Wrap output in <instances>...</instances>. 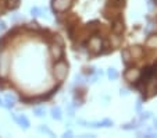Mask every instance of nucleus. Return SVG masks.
Listing matches in <instances>:
<instances>
[{
	"label": "nucleus",
	"mask_w": 157,
	"mask_h": 138,
	"mask_svg": "<svg viewBox=\"0 0 157 138\" xmlns=\"http://www.w3.org/2000/svg\"><path fill=\"white\" fill-rule=\"evenodd\" d=\"M53 75L57 81H64L68 75V63L64 60H56L53 66Z\"/></svg>",
	"instance_id": "obj_1"
},
{
	"label": "nucleus",
	"mask_w": 157,
	"mask_h": 138,
	"mask_svg": "<svg viewBox=\"0 0 157 138\" xmlns=\"http://www.w3.org/2000/svg\"><path fill=\"white\" fill-rule=\"evenodd\" d=\"M86 49L89 53L92 54H99L103 50V39L99 35H93L92 38H89L88 43H86Z\"/></svg>",
	"instance_id": "obj_2"
},
{
	"label": "nucleus",
	"mask_w": 157,
	"mask_h": 138,
	"mask_svg": "<svg viewBox=\"0 0 157 138\" xmlns=\"http://www.w3.org/2000/svg\"><path fill=\"white\" fill-rule=\"evenodd\" d=\"M74 0H52V9L54 13H64L72 6Z\"/></svg>",
	"instance_id": "obj_3"
},
{
	"label": "nucleus",
	"mask_w": 157,
	"mask_h": 138,
	"mask_svg": "<svg viewBox=\"0 0 157 138\" xmlns=\"http://www.w3.org/2000/svg\"><path fill=\"white\" fill-rule=\"evenodd\" d=\"M140 75H142V71L139 69H135V67L127 69L124 73V78L128 82H138L140 80Z\"/></svg>",
	"instance_id": "obj_4"
},
{
	"label": "nucleus",
	"mask_w": 157,
	"mask_h": 138,
	"mask_svg": "<svg viewBox=\"0 0 157 138\" xmlns=\"http://www.w3.org/2000/svg\"><path fill=\"white\" fill-rule=\"evenodd\" d=\"M11 119L21 127L22 130H28L31 126L29 120H28V117L25 114H17V113H11Z\"/></svg>",
	"instance_id": "obj_5"
},
{
	"label": "nucleus",
	"mask_w": 157,
	"mask_h": 138,
	"mask_svg": "<svg viewBox=\"0 0 157 138\" xmlns=\"http://www.w3.org/2000/svg\"><path fill=\"white\" fill-rule=\"evenodd\" d=\"M50 53L53 56L54 60H60L63 59V54H64V50H63V46L59 45V43H53L50 46Z\"/></svg>",
	"instance_id": "obj_6"
},
{
	"label": "nucleus",
	"mask_w": 157,
	"mask_h": 138,
	"mask_svg": "<svg viewBox=\"0 0 157 138\" xmlns=\"http://www.w3.org/2000/svg\"><path fill=\"white\" fill-rule=\"evenodd\" d=\"M4 101V108L6 109H11L13 106H14L15 101H17V98H15V95H13V93H6L3 98Z\"/></svg>",
	"instance_id": "obj_7"
},
{
	"label": "nucleus",
	"mask_w": 157,
	"mask_h": 138,
	"mask_svg": "<svg viewBox=\"0 0 157 138\" xmlns=\"http://www.w3.org/2000/svg\"><path fill=\"white\" fill-rule=\"evenodd\" d=\"M129 52H131V57H132V59H140V57L143 56V48L139 45L132 46V48L129 49Z\"/></svg>",
	"instance_id": "obj_8"
},
{
	"label": "nucleus",
	"mask_w": 157,
	"mask_h": 138,
	"mask_svg": "<svg viewBox=\"0 0 157 138\" xmlns=\"http://www.w3.org/2000/svg\"><path fill=\"white\" fill-rule=\"evenodd\" d=\"M125 27H124V22L121 21V20H116V21L113 22V34H116V35H121L122 32H124Z\"/></svg>",
	"instance_id": "obj_9"
},
{
	"label": "nucleus",
	"mask_w": 157,
	"mask_h": 138,
	"mask_svg": "<svg viewBox=\"0 0 157 138\" xmlns=\"http://www.w3.org/2000/svg\"><path fill=\"white\" fill-rule=\"evenodd\" d=\"M50 114H52V119H53V120L60 121V120H61V119H63L61 109H60L59 106H53V108L50 109Z\"/></svg>",
	"instance_id": "obj_10"
},
{
	"label": "nucleus",
	"mask_w": 157,
	"mask_h": 138,
	"mask_svg": "<svg viewBox=\"0 0 157 138\" xmlns=\"http://www.w3.org/2000/svg\"><path fill=\"white\" fill-rule=\"evenodd\" d=\"M107 78H109L110 81H116L117 78L120 77V74H118V71H117V69H114V67H109L107 69Z\"/></svg>",
	"instance_id": "obj_11"
},
{
	"label": "nucleus",
	"mask_w": 157,
	"mask_h": 138,
	"mask_svg": "<svg viewBox=\"0 0 157 138\" xmlns=\"http://www.w3.org/2000/svg\"><path fill=\"white\" fill-rule=\"evenodd\" d=\"M146 46H147V48H157V35L156 34L150 35L146 39Z\"/></svg>",
	"instance_id": "obj_12"
},
{
	"label": "nucleus",
	"mask_w": 157,
	"mask_h": 138,
	"mask_svg": "<svg viewBox=\"0 0 157 138\" xmlns=\"http://www.w3.org/2000/svg\"><path fill=\"white\" fill-rule=\"evenodd\" d=\"M38 131H39V132H42V134L49 135V137H54V135H56L50 128H49L48 126H44V124H40V126L38 127Z\"/></svg>",
	"instance_id": "obj_13"
},
{
	"label": "nucleus",
	"mask_w": 157,
	"mask_h": 138,
	"mask_svg": "<svg viewBox=\"0 0 157 138\" xmlns=\"http://www.w3.org/2000/svg\"><path fill=\"white\" fill-rule=\"evenodd\" d=\"M121 57H122V61H124V64H128V63H129V61L132 60L129 49H122V50H121Z\"/></svg>",
	"instance_id": "obj_14"
},
{
	"label": "nucleus",
	"mask_w": 157,
	"mask_h": 138,
	"mask_svg": "<svg viewBox=\"0 0 157 138\" xmlns=\"http://www.w3.org/2000/svg\"><path fill=\"white\" fill-rule=\"evenodd\" d=\"M140 123H142V121H140ZM140 123H139V124H140ZM139 124H138L135 120H132L131 123H128V124H124V126H121V128H122V130H127V131H129V130H135V128H138V127H140Z\"/></svg>",
	"instance_id": "obj_15"
},
{
	"label": "nucleus",
	"mask_w": 157,
	"mask_h": 138,
	"mask_svg": "<svg viewBox=\"0 0 157 138\" xmlns=\"http://www.w3.org/2000/svg\"><path fill=\"white\" fill-rule=\"evenodd\" d=\"M33 114L36 117H44L46 116V109L43 106H38V108H33Z\"/></svg>",
	"instance_id": "obj_16"
},
{
	"label": "nucleus",
	"mask_w": 157,
	"mask_h": 138,
	"mask_svg": "<svg viewBox=\"0 0 157 138\" xmlns=\"http://www.w3.org/2000/svg\"><path fill=\"white\" fill-rule=\"evenodd\" d=\"M29 13H31V15H32V17H40L42 9H40V7H32V9L29 10Z\"/></svg>",
	"instance_id": "obj_17"
},
{
	"label": "nucleus",
	"mask_w": 157,
	"mask_h": 138,
	"mask_svg": "<svg viewBox=\"0 0 157 138\" xmlns=\"http://www.w3.org/2000/svg\"><path fill=\"white\" fill-rule=\"evenodd\" d=\"M18 4H20V0H7V6H9V9H11V10L17 9Z\"/></svg>",
	"instance_id": "obj_18"
},
{
	"label": "nucleus",
	"mask_w": 157,
	"mask_h": 138,
	"mask_svg": "<svg viewBox=\"0 0 157 138\" xmlns=\"http://www.w3.org/2000/svg\"><path fill=\"white\" fill-rule=\"evenodd\" d=\"M113 120H110V119H104L101 120V127H106V128H110V127H113Z\"/></svg>",
	"instance_id": "obj_19"
},
{
	"label": "nucleus",
	"mask_w": 157,
	"mask_h": 138,
	"mask_svg": "<svg viewBox=\"0 0 157 138\" xmlns=\"http://www.w3.org/2000/svg\"><path fill=\"white\" fill-rule=\"evenodd\" d=\"M151 117V112H140V121L149 120Z\"/></svg>",
	"instance_id": "obj_20"
},
{
	"label": "nucleus",
	"mask_w": 157,
	"mask_h": 138,
	"mask_svg": "<svg viewBox=\"0 0 157 138\" xmlns=\"http://www.w3.org/2000/svg\"><path fill=\"white\" fill-rule=\"evenodd\" d=\"M88 127H90V128H100L101 121H88Z\"/></svg>",
	"instance_id": "obj_21"
},
{
	"label": "nucleus",
	"mask_w": 157,
	"mask_h": 138,
	"mask_svg": "<svg viewBox=\"0 0 157 138\" xmlns=\"http://www.w3.org/2000/svg\"><path fill=\"white\" fill-rule=\"evenodd\" d=\"M75 81L79 82V84H83V82L86 81V78L83 77V75H81V74H77V75H75Z\"/></svg>",
	"instance_id": "obj_22"
},
{
	"label": "nucleus",
	"mask_w": 157,
	"mask_h": 138,
	"mask_svg": "<svg viewBox=\"0 0 157 138\" xmlns=\"http://www.w3.org/2000/svg\"><path fill=\"white\" fill-rule=\"evenodd\" d=\"M135 110L138 112V113H140V112H142V101H138L136 102V106H135Z\"/></svg>",
	"instance_id": "obj_23"
},
{
	"label": "nucleus",
	"mask_w": 157,
	"mask_h": 138,
	"mask_svg": "<svg viewBox=\"0 0 157 138\" xmlns=\"http://www.w3.org/2000/svg\"><path fill=\"white\" fill-rule=\"evenodd\" d=\"M6 28H7L6 22H4L3 20H0V32H3V31H6Z\"/></svg>",
	"instance_id": "obj_24"
},
{
	"label": "nucleus",
	"mask_w": 157,
	"mask_h": 138,
	"mask_svg": "<svg viewBox=\"0 0 157 138\" xmlns=\"http://www.w3.org/2000/svg\"><path fill=\"white\" fill-rule=\"evenodd\" d=\"M120 95H121V96H128V95H129V91L121 88V89H120Z\"/></svg>",
	"instance_id": "obj_25"
},
{
	"label": "nucleus",
	"mask_w": 157,
	"mask_h": 138,
	"mask_svg": "<svg viewBox=\"0 0 157 138\" xmlns=\"http://www.w3.org/2000/svg\"><path fill=\"white\" fill-rule=\"evenodd\" d=\"M72 135H74V132H72L71 130H68V131H65L64 134H63V137H65V138H67V137H72Z\"/></svg>",
	"instance_id": "obj_26"
},
{
	"label": "nucleus",
	"mask_w": 157,
	"mask_h": 138,
	"mask_svg": "<svg viewBox=\"0 0 157 138\" xmlns=\"http://www.w3.org/2000/svg\"><path fill=\"white\" fill-rule=\"evenodd\" d=\"M151 30H153V24H151V22H150V24H147V27L145 28V32L147 34V32H150Z\"/></svg>",
	"instance_id": "obj_27"
},
{
	"label": "nucleus",
	"mask_w": 157,
	"mask_h": 138,
	"mask_svg": "<svg viewBox=\"0 0 157 138\" xmlns=\"http://www.w3.org/2000/svg\"><path fill=\"white\" fill-rule=\"evenodd\" d=\"M0 106H2V108H4V101L2 99V98H0Z\"/></svg>",
	"instance_id": "obj_28"
},
{
	"label": "nucleus",
	"mask_w": 157,
	"mask_h": 138,
	"mask_svg": "<svg viewBox=\"0 0 157 138\" xmlns=\"http://www.w3.org/2000/svg\"><path fill=\"white\" fill-rule=\"evenodd\" d=\"M154 130H157V120H154Z\"/></svg>",
	"instance_id": "obj_29"
},
{
	"label": "nucleus",
	"mask_w": 157,
	"mask_h": 138,
	"mask_svg": "<svg viewBox=\"0 0 157 138\" xmlns=\"http://www.w3.org/2000/svg\"><path fill=\"white\" fill-rule=\"evenodd\" d=\"M154 2H156V4H157V0H154Z\"/></svg>",
	"instance_id": "obj_30"
},
{
	"label": "nucleus",
	"mask_w": 157,
	"mask_h": 138,
	"mask_svg": "<svg viewBox=\"0 0 157 138\" xmlns=\"http://www.w3.org/2000/svg\"><path fill=\"white\" fill-rule=\"evenodd\" d=\"M0 13H2V9H0Z\"/></svg>",
	"instance_id": "obj_31"
},
{
	"label": "nucleus",
	"mask_w": 157,
	"mask_h": 138,
	"mask_svg": "<svg viewBox=\"0 0 157 138\" xmlns=\"http://www.w3.org/2000/svg\"><path fill=\"white\" fill-rule=\"evenodd\" d=\"M156 73H157V70H156Z\"/></svg>",
	"instance_id": "obj_32"
}]
</instances>
